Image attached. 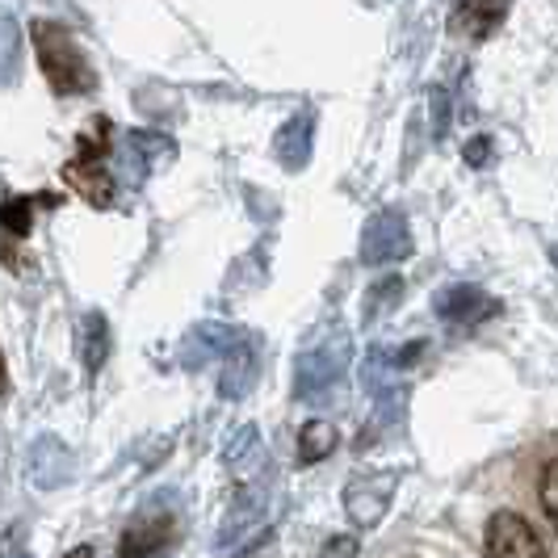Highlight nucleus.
I'll return each mask as SVG.
<instances>
[{
    "label": "nucleus",
    "mask_w": 558,
    "mask_h": 558,
    "mask_svg": "<svg viewBox=\"0 0 558 558\" xmlns=\"http://www.w3.org/2000/svg\"><path fill=\"white\" fill-rule=\"evenodd\" d=\"M29 34H34L38 63H43L56 93H88L93 88V68H88V59L81 56V47L72 43L68 29L56 26V22H34Z\"/></svg>",
    "instance_id": "nucleus-1"
},
{
    "label": "nucleus",
    "mask_w": 558,
    "mask_h": 558,
    "mask_svg": "<svg viewBox=\"0 0 558 558\" xmlns=\"http://www.w3.org/2000/svg\"><path fill=\"white\" fill-rule=\"evenodd\" d=\"M265 521H269V492L260 487V478H248L240 500L231 504V512H227L223 530H219V550L240 555L244 546H252L265 533Z\"/></svg>",
    "instance_id": "nucleus-2"
},
{
    "label": "nucleus",
    "mask_w": 558,
    "mask_h": 558,
    "mask_svg": "<svg viewBox=\"0 0 558 558\" xmlns=\"http://www.w3.org/2000/svg\"><path fill=\"white\" fill-rule=\"evenodd\" d=\"M483 555L487 558H550V550H546V542L537 537V530H533L521 512L500 508V512L487 521Z\"/></svg>",
    "instance_id": "nucleus-3"
},
{
    "label": "nucleus",
    "mask_w": 558,
    "mask_h": 558,
    "mask_svg": "<svg viewBox=\"0 0 558 558\" xmlns=\"http://www.w3.org/2000/svg\"><path fill=\"white\" fill-rule=\"evenodd\" d=\"M344 362H349V353H344V340L340 344H324V349H311L299 357V369H294V395L299 399H324V395L332 391L336 383L344 378Z\"/></svg>",
    "instance_id": "nucleus-4"
},
{
    "label": "nucleus",
    "mask_w": 558,
    "mask_h": 558,
    "mask_svg": "<svg viewBox=\"0 0 558 558\" xmlns=\"http://www.w3.org/2000/svg\"><path fill=\"white\" fill-rule=\"evenodd\" d=\"M172 533H177V517L147 508V512H140V517L131 521V530L122 533L118 558H147L151 550H165V542Z\"/></svg>",
    "instance_id": "nucleus-5"
},
{
    "label": "nucleus",
    "mask_w": 558,
    "mask_h": 558,
    "mask_svg": "<svg viewBox=\"0 0 558 558\" xmlns=\"http://www.w3.org/2000/svg\"><path fill=\"white\" fill-rule=\"evenodd\" d=\"M437 315L453 328H475V324L496 315V303L475 286H449L437 294Z\"/></svg>",
    "instance_id": "nucleus-6"
},
{
    "label": "nucleus",
    "mask_w": 558,
    "mask_h": 558,
    "mask_svg": "<svg viewBox=\"0 0 558 558\" xmlns=\"http://www.w3.org/2000/svg\"><path fill=\"white\" fill-rule=\"evenodd\" d=\"M29 478L43 487V492H56L63 487L68 478H72V453L68 446L59 441V437H38L34 446H29Z\"/></svg>",
    "instance_id": "nucleus-7"
},
{
    "label": "nucleus",
    "mask_w": 558,
    "mask_h": 558,
    "mask_svg": "<svg viewBox=\"0 0 558 558\" xmlns=\"http://www.w3.org/2000/svg\"><path fill=\"white\" fill-rule=\"evenodd\" d=\"M399 256H408V231H403V219L378 215L374 223L365 227V260H369V265H387V260H399Z\"/></svg>",
    "instance_id": "nucleus-8"
},
{
    "label": "nucleus",
    "mask_w": 558,
    "mask_h": 558,
    "mask_svg": "<svg viewBox=\"0 0 558 558\" xmlns=\"http://www.w3.org/2000/svg\"><path fill=\"white\" fill-rule=\"evenodd\" d=\"M256 349H252L248 340H231L227 344V365L223 374H219V395L223 399H244L252 391V383H256Z\"/></svg>",
    "instance_id": "nucleus-9"
},
{
    "label": "nucleus",
    "mask_w": 558,
    "mask_h": 558,
    "mask_svg": "<svg viewBox=\"0 0 558 558\" xmlns=\"http://www.w3.org/2000/svg\"><path fill=\"white\" fill-rule=\"evenodd\" d=\"M227 471L235 478H260V471H265V446H260V433L252 428V424H244L231 441H227V453H223Z\"/></svg>",
    "instance_id": "nucleus-10"
},
{
    "label": "nucleus",
    "mask_w": 558,
    "mask_h": 558,
    "mask_svg": "<svg viewBox=\"0 0 558 558\" xmlns=\"http://www.w3.org/2000/svg\"><path fill=\"white\" fill-rule=\"evenodd\" d=\"M81 357L88 374H101V365L110 357V324L101 311H88L81 324Z\"/></svg>",
    "instance_id": "nucleus-11"
},
{
    "label": "nucleus",
    "mask_w": 558,
    "mask_h": 558,
    "mask_svg": "<svg viewBox=\"0 0 558 558\" xmlns=\"http://www.w3.org/2000/svg\"><path fill=\"white\" fill-rule=\"evenodd\" d=\"M340 446V433H336L332 420L315 416L303 424V433H299V462H324V458H332V449Z\"/></svg>",
    "instance_id": "nucleus-12"
},
{
    "label": "nucleus",
    "mask_w": 558,
    "mask_h": 558,
    "mask_svg": "<svg viewBox=\"0 0 558 558\" xmlns=\"http://www.w3.org/2000/svg\"><path fill=\"white\" fill-rule=\"evenodd\" d=\"M344 512H349L357 525H378L383 512H387V496H383L378 487H369V483H357V487L344 492Z\"/></svg>",
    "instance_id": "nucleus-13"
},
{
    "label": "nucleus",
    "mask_w": 558,
    "mask_h": 558,
    "mask_svg": "<svg viewBox=\"0 0 558 558\" xmlns=\"http://www.w3.org/2000/svg\"><path fill=\"white\" fill-rule=\"evenodd\" d=\"M0 227L9 231V235H29V227H34V202L29 197H9V202H0Z\"/></svg>",
    "instance_id": "nucleus-14"
},
{
    "label": "nucleus",
    "mask_w": 558,
    "mask_h": 558,
    "mask_svg": "<svg viewBox=\"0 0 558 558\" xmlns=\"http://www.w3.org/2000/svg\"><path fill=\"white\" fill-rule=\"evenodd\" d=\"M537 500H542V508H546V517H550V525H555V533H558V458L542 466V478H537Z\"/></svg>",
    "instance_id": "nucleus-15"
},
{
    "label": "nucleus",
    "mask_w": 558,
    "mask_h": 558,
    "mask_svg": "<svg viewBox=\"0 0 558 558\" xmlns=\"http://www.w3.org/2000/svg\"><path fill=\"white\" fill-rule=\"evenodd\" d=\"M0 558H29L26 555V530L13 525V530L0 533Z\"/></svg>",
    "instance_id": "nucleus-16"
},
{
    "label": "nucleus",
    "mask_w": 558,
    "mask_h": 558,
    "mask_svg": "<svg viewBox=\"0 0 558 558\" xmlns=\"http://www.w3.org/2000/svg\"><path fill=\"white\" fill-rule=\"evenodd\" d=\"M319 558H357V537H349V533L328 537V542H324V555Z\"/></svg>",
    "instance_id": "nucleus-17"
},
{
    "label": "nucleus",
    "mask_w": 558,
    "mask_h": 558,
    "mask_svg": "<svg viewBox=\"0 0 558 558\" xmlns=\"http://www.w3.org/2000/svg\"><path fill=\"white\" fill-rule=\"evenodd\" d=\"M68 558H93V546H76V550H68Z\"/></svg>",
    "instance_id": "nucleus-18"
},
{
    "label": "nucleus",
    "mask_w": 558,
    "mask_h": 558,
    "mask_svg": "<svg viewBox=\"0 0 558 558\" xmlns=\"http://www.w3.org/2000/svg\"><path fill=\"white\" fill-rule=\"evenodd\" d=\"M9 391V369H4V357H0V395Z\"/></svg>",
    "instance_id": "nucleus-19"
}]
</instances>
